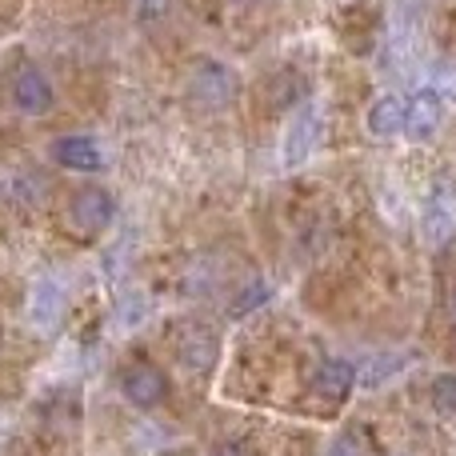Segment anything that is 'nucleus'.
Wrapping results in <instances>:
<instances>
[{"label": "nucleus", "mask_w": 456, "mask_h": 456, "mask_svg": "<svg viewBox=\"0 0 456 456\" xmlns=\"http://www.w3.org/2000/svg\"><path fill=\"white\" fill-rule=\"evenodd\" d=\"M117 216V200L101 189V184H85V189L72 192L69 200V224L77 228L80 236H96L112 224Z\"/></svg>", "instance_id": "1"}, {"label": "nucleus", "mask_w": 456, "mask_h": 456, "mask_svg": "<svg viewBox=\"0 0 456 456\" xmlns=\"http://www.w3.org/2000/svg\"><path fill=\"white\" fill-rule=\"evenodd\" d=\"M120 393L136 409H157L168 396V377L152 361H133L120 369Z\"/></svg>", "instance_id": "2"}, {"label": "nucleus", "mask_w": 456, "mask_h": 456, "mask_svg": "<svg viewBox=\"0 0 456 456\" xmlns=\"http://www.w3.org/2000/svg\"><path fill=\"white\" fill-rule=\"evenodd\" d=\"M189 88H192V101L197 104H205V109H224V104L232 101L236 80H232V72H228L224 64L205 61V64H197Z\"/></svg>", "instance_id": "3"}, {"label": "nucleus", "mask_w": 456, "mask_h": 456, "mask_svg": "<svg viewBox=\"0 0 456 456\" xmlns=\"http://www.w3.org/2000/svg\"><path fill=\"white\" fill-rule=\"evenodd\" d=\"M444 117V104L436 93H412L404 101V136L409 141H428V136L441 128Z\"/></svg>", "instance_id": "4"}, {"label": "nucleus", "mask_w": 456, "mask_h": 456, "mask_svg": "<svg viewBox=\"0 0 456 456\" xmlns=\"http://www.w3.org/2000/svg\"><path fill=\"white\" fill-rule=\"evenodd\" d=\"M12 104L20 112H28V117H40V112L53 109V85H48V77L40 69H20L12 80Z\"/></svg>", "instance_id": "5"}, {"label": "nucleus", "mask_w": 456, "mask_h": 456, "mask_svg": "<svg viewBox=\"0 0 456 456\" xmlns=\"http://www.w3.org/2000/svg\"><path fill=\"white\" fill-rule=\"evenodd\" d=\"M53 160L69 173H96L104 165V152L93 136H61L53 144Z\"/></svg>", "instance_id": "6"}, {"label": "nucleus", "mask_w": 456, "mask_h": 456, "mask_svg": "<svg viewBox=\"0 0 456 456\" xmlns=\"http://www.w3.org/2000/svg\"><path fill=\"white\" fill-rule=\"evenodd\" d=\"M176 356L189 372H208L216 364V337L205 329V324H189L181 332V345H176Z\"/></svg>", "instance_id": "7"}, {"label": "nucleus", "mask_w": 456, "mask_h": 456, "mask_svg": "<svg viewBox=\"0 0 456 456\" xmlns=\"http://www.w3.org/2000/svg\"><path fill=\"white\" fill-rule=\"evenodd\" d=\"M353 380H356V369L348 361H324L321 369H316V377H313V388H316L321 401L340 404L348 393H353Z\"/></svg>", "instance_id": "8"}, {"label": "nucleus", "mask_w": 456, "mask_h": 456, "mask_svg": "<svg viewBox=\"0 0 456 456\" xmlns=\"http://www.w3.org/2000/svg\"><path fill=\"white\" fill-rule=\"evenodd\" d=\"M369 133L388 141V136L404 133V101L401 96H377L369 109Z\"/></svg>", "instance_id": "9"}, {"label": "nucleus", "mask_w": 456, "mask_h": 456, "mask_svg": "<svg viewBox=\"0 0 456 456\" xmlns=\"http://www.w3.org/2000/svg\"><path fill=\"white\" fill-rule=\"evenodd\" d=\"M316 144V109H305L289 128V141H284V160L289 165H300V160L313 152Z\"/></svg>", "instance_id": "10"}, {"label": "nucleus", "mask_w": 456, "mask_h": 456, "mask_svg": "<svg viewBox=\"0 0 456 456\" xmlns=\"http://www.w3.org/2000/svg\"><path fill=\"white\" fill-rule=\"evenodd\" d=\"M433 401H436V409H441L444 417H456V372H444V377H436Z\"/></svg>", "instance_id": "11"}, {"label": "nucleus", "mask_w": 456, "mask_h": 456, "mask_svg": "<svg viewBox=\"0 0 456 456\" xmlns=\"http://www.w3.org/2000/svg\"><path fill=\"white\" fill-rule=\"evenodd\" d=\"M265 300H268V289H265V284H252V289H244L240 292V297H236L232 300V316H244V313H252V308H256V305H265Z\"/></svg>", "instance_id": "12"}, {"label": "nucleus", "mask_w": 456, "mask_h": 456, "mask_svg": "<svg viewBox=\"0 0 456 456\" xmlns=\"http://www.w3.org/2000/svg\"><path fill=\"white\" fill-rule=\"evenodd\" d=\"M216 456H252V449H248V441H221L216 444Z\"/></svg>", "instance_id": "13"}, {"label": "nucleus", "mask_w": 456, "mask_h": 456, "mask_svg": "<svg viewBox=\"0 0 456 456\" xmlns=\"http://www.w3.org/2000/svg\"><path fill=\"white\" fill-rule=\"evenodd\" d=\"M329 456H361V449H356V441H348V436H340V441L329 449Z\"/></svg>", "instance_id": "14"}, {"label": "nucleus", "mask_w": 456, "mask_h": 456, "mask_svg": "<svg viewBox=\"0 0 456 456\" xmlns=\"http://www.w3.org/2000/svg\"><path fill=\"white\" fill-rule=\"evenodd\" d=\"M160 8H165V0H149V16H160Z\"/></svg>", "instance_id": "15"}, {"label": "nucleus", "mask_w": 456, "mask_h": 456, "mask_svg": "<svg viewBox=\"0 0 456 456\" xmlns=\"http://www.w3.org/2000/svg\"><path fill=\"white\" fill-rule=\"evenodd\" d=\"M449 308H452V324H456V289H452V305Z\"/></svg>", "instance_id": "16"}]
</instances>
